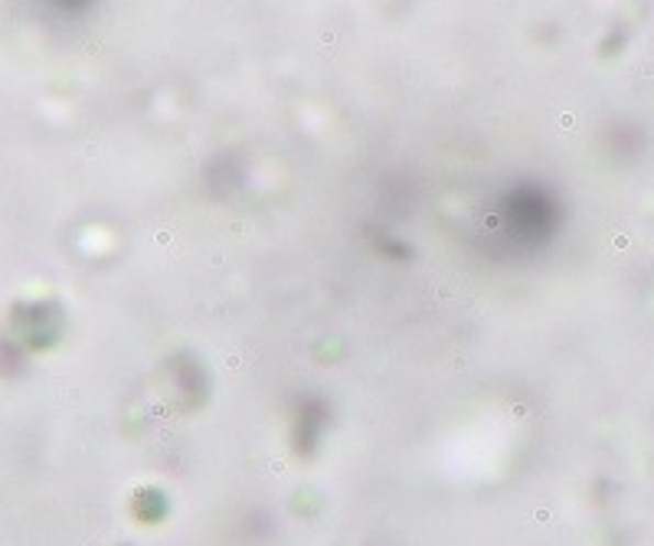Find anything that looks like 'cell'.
Segmentation results:
<instances>
[{
  "instance_id": "1",
  "label": "cell",
  "mask_w": 654,
  "mask_h": 546,
  "mask_svg": "<svg viewBox=\"0 0 654 546\" xmlns=\"http://www.w3.org/2000/svg\"><path fill=\"white\" fill-rule=\"evenodd\" d=\"M59 3H76V0H59Z\"/></svg>"
}]
</instances>
